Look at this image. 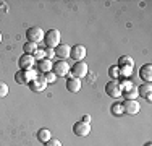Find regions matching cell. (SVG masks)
<instances>
[{
    "label": "cell",
    "instance_id": "cell-1",
    "mask_svg": "<svg viewBox=\"0 0 152 146\" xmlns=\"http://www.w3.org/2000/svg\"><path fill=\"white\" fill-rule=\"evenodd\" d=\"M60 39H61V34L58 29H55V28H52L50 31H47L44 34V42H45L47 49H55L57 46H60L61 44Z\"/></svg>",
    "mask_w": 152,
    "mask_h": 146
},
{
    "label": "cell",
    "instance_id": "cell-2",
    "mask_svg": "<svg viewBox=\"0 0 152 146\" xmlns=\"http://www.w3.org/2000/svg\"><path fill=\"white\" fill-rule=\"evenodd\" d=\"M44 34L45 32L42 31V28H39V26H32L28 29V32H26V39H28V42H32V44H36L37 46L41 41H44Z\"/></svg>",
    "mask_w": 152,
    "mask_h": 146
},
{
    "label": "cell",
    "instance_id": "cell-3",
    "mask_svg": "<svg viewBox=\"0 0 152 146\" xmlns=\"http://www.w3.org/2000/svg\"><path fill=\"white\" fill-rule=\"evenodd\" d=\"M71 73H73V78H78V80H81V78H84V76H88V73H89V67H88V63H86L84 60L83 62H76V63L71 67Z\"/></svg>",
    "mask_w": 152,
    "mask_h": 146
},
{
    "label": "cell",
    "instance_id": "cell-4",
    "mask_svg": "<svg viewBox=\"0 0 152 146\" xmlns=\"http://www.w3.org/2000/svg\"><path fill=\"white\" fill-rule=\"evenodd\" d=\"M123 111H125V114L136 115V114H139L141 105H139V102H137V99H126L123 102Z\"/></svg>",
    "mask_w": 152,
    "mask_h": 146
},
{
    "label": "cell",
    "instance_id": "cell-5",
    "mask_svg": "<svg viewBox=\"0 0 152 146\" xmlns=\"http://www.w3.org/2000/svg\"><path fill=\"white\" fill-rule=\"evenodd\" d=\"M70 70H71V67L66 63V60L55 62V63H53V68H52V72L57 75V78H58V76H66L68 73H70Z\"/></svg>",
    "mask_w": 152,
    "mask_h": 146
},
{
    "label": "cell",
    "instance_id": "cell-6",
    "mask_svg": "<svg viewBox=\"0 0 152 146\" xmlns=\"http://www.w3.org/2000/svg\"><path fill=\"white\" fill-rule=\"evenodd\" d=\"M73 133L76 136H88V135L91 133V123H86V122H83V120L76 122L73 125Z\"/></svg>",
    "mask_w": 152,
    "mask_h": 146
},
{
    "label": "cell",
    "instance_id": "cell-7",
    "mask_svg": "<svg viewBox=\"0 0 152 146\" xmlns=\"http://www.w3.org/2000/svg\"><path fill=\"white\" fill-rule=\"evenodd\" d=\"M47 88V81L44 78V75H39L37 78H34L32 81L29 83V89L32 93H41V91H44Z\"/></svg>",
    "mask_w": 152,
    "mask_h": 146
},
{
    "label": "cell",
    "instance_id": "cell-8",
    "mask_svg": "<svg viewBox=\"0 0 152 146\" xmlns=\"http://www.w3.org/2000/svg\"><path fill=\"white\" fill-rule=\"evenodd\" d=\"M105 93H107L110 97H113V99L120 97V96H121V88H120V83H118L117 80H115V81L107 83V86H105Z\"/></svg>",
    "mask_w": 152,
    "mask_h": 146
},
{
    "label": "cell",
    "instance_id": "cell-9",
    "mask_svg": "<svg viewBox=\"0 0 152 146\" xmlns=\"http://www.w3.org/2000/svg\"><path fill=\"white\" fill-rule=\"evenodd\" d=\"M18 65H20L21 70H31V68H34V65H36V58H34V55H28V54H24V55L20 57Z\"/></svg>",
    "mask_w": 152,
    "mask_h": 146
},
{
    "label": "cell",
    "instance_id": "cell-10",
    "mask_svg": "<svg viewBox=\"0 0 152 146\" xmlns=\"http://www.w3.org/2000/svg\"><path fill=\"white\" fill-rule=\"evenodd\" d=\"M86 54H88V50H86L84 46H81V44H76V46L71 47V54L70 57H73L76 62H83L86 57Z\"/></svg>",
    "mask_w": 152,
    "mask_h": 146
},
{
    "label": "cell",
    "instance_id": "cell-11",
    "mask_svg": "<svg viewBox=\"0 0 152 146\" xmlns=\"http://www.w3.org/2000/svg\"><path fill=\"white\" fill-rule=\"evenodd\" d=\"M53 52H55V57H58L60 60H66L71 54V47L68 44H60L53 49Z\"/></svg>",
    "mask_w": 152,
    "mask_h": 146
},
{
    "label": "cell",
    "instance_id": "cell-12",
    "mask_svg": "<svg viewBox=\"0 0 152 146\" xmlns=\"http://www.w3.org/2000/svg\"><path fill=\"white\" fill-rule=\"evenodd\" d=\"M139 76H141V80H142V81L151 83L152 81V65L151 63L142 65V67H141V70H139Z\"/></svg>",
    "mask_w": 152,
    "mask_h": 146
},
{
    "label": "cell",
    "instance_id": "cell-13",
    "mask_svg": "<svg viewBox=\"0 0 152 146\" xmlns=\"http://www.w3.org/2000/svg\"><path fill=\"white\" fill-rule=\"evenodd\" d=\"M53 68V63L52 60H49V58H42V60L37 62V70L42 73V75H45V73H50Z\"/></svg>",
    "mask_w": 152,
    "mask_h": 146
},
{
    "label": "cell",
    "instance_id": "cell-14",
    "mask_svg": "<svg viewBox=\"0 0 152 146\" xmlns=\"http://www.w3.org/2000/svg\"><path fill=\"white\" fill-rule=\"evenodd\" d=\"M66 89L70 91V93H78L79 89H81V80H78V78H68V81H66Z\"/></svg>",
    "mask_w": 152,
    "mask_h": 146
},
{
    "label": "cell",
    "instance_id": "cell-15",
    "mask_svg": "<svg viewBox=\"0 0 152 146\" xmlns=\"http://www.w3.org/2000/svg\"><path fill=\"white\" fill-rule=\"evenodd\" d=\"M137 93H139V96L146 97L147 101H152V86H151V83H146V85H142L141 88H137Z\"/></svg>",
    "mask_w": 152,
    "mask_h": 146
},
{
    "label": "cell",
    "instance_id": "cell-16",
    "mask_svg": "<svg viewBox=\"0 0 152 146\" xmlns=\"http://www.w3.org/2000/svg\"><path fill=\"white\" fill-rule=\"evenodd\" d=\"M37 140L41 141V143H47L49 140H52V131L50 130H47V128H41L37 131Z\"/></svg>",
    "mask_w": 152,
    "mask_h": 146
},
{
    "label": "cell",
    "instance_id": "cell-17",
    "mask_svg": "<svg viewBox=\"0 0 152 146\" xmlns=\"http://www.w3.org/2000/svg\"><path fill=\"white\" fill-rule=\"evenodd\" d=\"M118 67H134V60L129 55H121L118 60Z\"/></svg>",
    "mask_w": 152,
    "mask_h": 146
},
{
    "label": "cell",
    "instance_id": "cell-18",
    "mask_svg": "<svg viewBox=\"0 0 152 146\" xmlns=\"http://www.w3.org/2000/svg\"><path fill=\"white\" fill-rule=\"evenodd\" d=\"M23 73H24V78H26V83L29 85V83L32 81L34 78H37V72L34 70V68H31V70H23Z\"/></svg>",
    "mask_w": 152,
    "mask_h": 146
},
{
    "label": "cell",
    "instance_id": "cell-19",
    "mask_svg": "<svg viewBox=\"0 0 152 146\" xmlns=\"http://www.w3.org/2000/svg\"><path fill=\"white\" fill-rule=\"evenodd\" d=\"M23 50H24V54H28V55H34L36 50H37V46L32 44V42H26L24 47H23Z\"/></svg>",
    "mask_w": 152,
    "mask_h": 146
},
{
    "label": "cell",
    "instance_id": "cell-20",
    "mask_svg": "<svg viewBox=\"0 0 152 146\" xmlns=\"http://www.w3.org/2000/svg\"><path fill=\"white\" fill-rule=\"evenodd\" d=\"M120 68V76H123V80L131 78L133 75V67H118Z\"/></svg>",
    "mask_w": 152,
    "mask_h": 146
},
{
    "label": "cell",
    "instance_id": "cell-21",
    "mask_svg": "<svg viewBox=\"0 0 152 146\" xmlns=\"http://www.w3.org/2000/svg\"><path fill=\"white\" fill-rule=\"evenodd\" d=\"M108 75H110L112 80H118V78H120V68H118V65H112V67L108 68Z\"/></svg>",
    "mask_w": 152,
    "mask_h": 146
},
{
    "label": "cell",
    "instance_id": "cell-22",
    "mask_svg": "<svg viewBox=\"0 0 152 146\" xmlns=\"http://www.w3.org/2000/svg\"><path fill=\"white\" fill-rule=\"evenodd\" d=\"M121 96H125L126 99H137V97H139V93H137V88L134 86L133 89H129V91H126V93H123Z\"/></svg>",
    "mask_w": 152,
    "mask_h": 146
},
{
    "label": "cell",
    "instance_id": "cell-23",
    "mask_svg": "<svg viewBox=\"0 0 152 146\" xmlns=\"http://www.w3.org/2000/svg\"><path fill=\"white\" fill-rule=\"evenodd\" d=\"M112 114H113V115H121V114H125V111H123V104L115 102V104L112 105Z\"/></svg>",
    "mask_w": 152,
    "mask_h": 146
},
{
    "label": "cell",
    "instance_id": "cell-24",
    "mask_svg": "<svg viewBox=\"0 0 152 146\" xmlns=\"http://www.w3.org/2000/svg\"><path fill=\"white\" fill-rule=\"evenodd\" d=\"M15 80H16V83H18V85H26V78H24V73H23V70L16 72Z\"/></svg>",
    "mask_w": 152,
    "mask_h": 146
},
{
    "label": "cell",
    "instance_id": "cell-25",
    "mask_svg": "<svg viewBox=\"0 0 152 146\" xmlns=\"http://www.w3.org/2000/svg\"><path fill=\"white\" fill-rule=\"evenodd\" d=\"M8 85H7L5 81H0V97H5L7 94H8Z\"/></svg>",
    "mask_w": 152,
    "mask_h": 146
},
{
    "label": "cell",
    "instance_id": "cell-26",
    "mask_svg": "<svg viewBox=\"0 0 152 146\" xmlns=\"http://www.w3.org/2000/svg\"><path fill=\"white\" fill-rule=\"evenodd\" d=\"M44 78H45L47 85H50V83H55V81H57V75H55L53 72H50V73H45V75H44Z\"/></svg>",
    "mask_w": 152,
    "mask_h": 146
},
{
    "label": "cell",
    "instance_id": "cell-27",
    "mask_svg": "<svg viewBox=\"0 0 152 146\" xmlns=\"http://www.w3.org/2000/svg\"><path fill=\"white\" fill-rule=\"evenodd\" d=\"M34 58L36 60H42V58H45V50H41V49H37L36 50V54H34Z\"/></svg>",
    "mask_w": 152,
    "mask_h": 146
},
{
    "label": "cell",
    "instance_id": "cell-28",
    "mask_svg": "<svg viewBox=\"0 0 152 146\" xmlns=\"http://www.w3.org/2000/svg\"><path fill=\"white\" fill-rule=\"evenodd\" d=\"M45 146H61L60 140H57V138H52V140H49L45 143Z\"/></svg>",
    "mask_w": 152,
    "mask_h": 146
},
{
    "label": "cell",
    "instance_id": "cell-29",
    "mask_svg": "<svg viewBox=\"0 0 152 146\" xmlns=\"http://www.w3.org/2000/svg\"><path fill=\"white\" fill-rule=\"evenodd\" d=\"M53 57H55V52H53V49H47V50H45V58L52 60Z\"/></svg>",
    "mask_w": 152,
    "mask_h": 146
},
{
    "label": "cell",
    "instance_id": "cell-30",
    "mask_svg": "<svg viewBox=\"0 0 152 146\" xmlns=\"http://www.w3.org/2000/svg\"><path fill=\"white\" fill-rule=\"evenodd\" d=\"M83 122H86V123H91V115H83Z\"/></svg>",
    "mask_w": 152,
    "mask_h": 146
},
{
    "label": "cell",
    "instance_id": "cell-31",
    "mask_svg": "<svg viewBox=\"0 0 152 146\" xmlns=\"http://www.w3.org/2000/svg\"><path fill=\"white\" fill-rule=\"evenodd\" d=\"M0 42H2V32H0Z\"/></svg>",
    "mask_w": 152,
    "mask_h": 146
},
{
    "label": "cell",
    "instance_id": "cell-32",
    "mask_svg": "<svg viewBox=\"0 0 152 146\" xmlns=\"http://www.w3.org/2000/svg\"><path fill=\"white\" fill-rule=\"evenodd\" d=\"M146 146H152V145H151V143H147V145H146Z\"/></svg>",
    "mask_w": 152,
    "mask_h": 146
}]
</instances>
